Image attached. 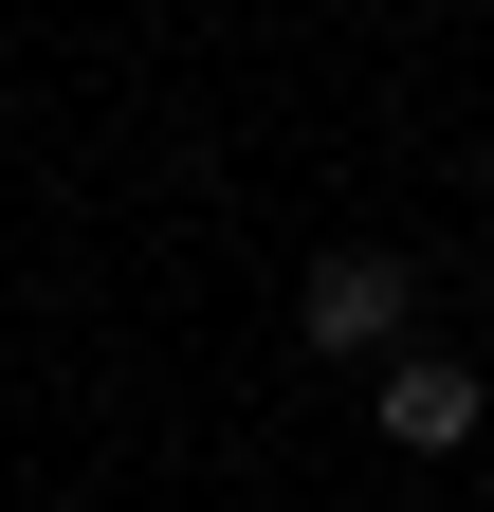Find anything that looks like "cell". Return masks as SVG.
<instances>
[{"mask_svg": "<svg viewBox=\"0 0 494 512\" xmlns=\"http://www.w3.org/2000/svg\"><path fill=\"white\" fill-rule=\"evenodd\" d=\"M293 330H312V348H385L403 330V256H330V275L293 293Z\"/></svg>", "mask_w": 494, "mask_h": 512, "instance_id": "6da1fadb", "label": "cell"}, {"mask_svg": "<svg viewBox=\"0 0 494 512\" xmlns=\"http://www.w3.org/2000/svg\"><path fill=\"white\" fill-rule=\"evenodd\" d=\"M385 439L403 458H458L476 439V366H385Z\"/></svg>", "mask_w": 494, "mask_h": 512, "instance_id": "7a4b0ae2", "label": "cell"}]
</instances>
